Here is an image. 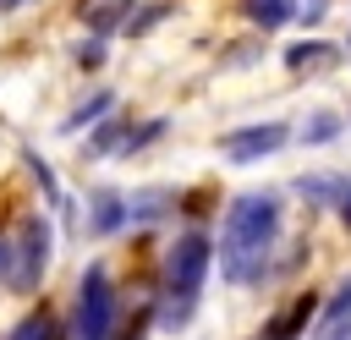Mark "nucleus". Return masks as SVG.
<instances>
[{
  "mask_svg": "<svg viewBox=\"0 0 351 340\" xmlns=\"http://www.w3.org/2000/svg\"><path fill=\"white\" fill-rule=\"evenodd\" d=\"M11 5H27V0H11Z\"/></svg>",
  "mask_w": 351,
  "mask_h": 340,
  "instance_id": "obj_18",
  "label": "nucleus"
},
{
  "mask_svg": "<svg viewBox=\"0 0 351 340\" xmlns=\"http://www.w3.org/2000/svg\"><path fill=\"white\" fill-rule=\"evenodd\" d=\"M132 214H126V197L121 192H93L88 197V230L93 236H110V230H121Z\"/></svg>",
  "mask_w": 351,
  "mask_h": 340,
  "instance_id": "obj_9",
  "label": "nucleus"
},
{
  "mask_svg": "<svg viewBox=\"0 0 351 340\" xmlns=\"http://www.w3.org/2000/svg\"><path fill=\"white\" fill-rule=\"evenodd\" d=\"M77 60H82V66H99V60H104V44H99V38H93V44L82 38V44H77Z\"/></svg>",
  "mask_w": 351,
  "mask_h": 340,
  "instance_id": "obj_15",
  "label": "nucleus"
},
{
  "mask_svg": "<svg viewBox=\"0 0 351 340\" xmlns=\"http://www.w3.org/2000/svg\"><path fill=\"white\" fill-rule=\"evenodd\" d=\"M49 225H44V214H22V225H16V236H11V291H38V280H44V269H49Z\"/></svg>",
  "mask_w": 351,
  "mask_h": 340,
  "instance_id": "obj_4",
  "label": "nucleus"
},
{
  "mask_svg": "<svg viewBox=\"0 0 351 340\" xmlns=\"http://www.w3.org/2000/svg\"><path fill=\"white\" fill-rule=\"evenodd\" d=\"M0 280H11V236H0Z\"/></svg>",
  "mask_w": 351,
  "mask_h": 340,
  "instance_id": "obj_16",
  "label": "nucleus"
},
{
  "mask_svg": "<svg viewBox=\"0 0 351 340\" xmlns=\"http://www.w3.org/2000/svg\"><path fill=\"white\" fill-rule=\"evenodd\" d=\"M77 11L93 33H121L126 16H132V0H77Z\"/></svg>",
  "mask_w": 351,
  "mask_h": 340,
  "instance_id": "obj_10",
  "label": "nucleus"
},
{
  "mask_svg": "<svg viewBox=\"0 0 351 340\" xmlns=\"http://www.w3.org/2000/svg\"><path fill=\"white\" fill-rule=\"evenodd\" d=\"M280 219H285V203L280 192H241L225 214V230H219V274L230 285H252L263 280V263L280 241Z\"/></svg>",
  "mask_w": 351,
  "mask_h": 340,
  "instance_id": "obj_1",
  "label": "nucleus"
},
{
  "mask_svg": "<svg viewBox=\"0 0 351 340\" xmlns=\"http://www.w3.org/2000/svg\"><path fill=\"white\" fill-rule=\"evenodd\" d=\"M115 335V285L104 263H88L82 285H77V329L71 340H110Z\"/></svg>",
  "mask_w": 351,
  "mask_h": 340,
  "instance_id": "obj_3",
  "label": "nucleus"
},
{
  "mask_svg": "<svg viewBox=\"0 0 351 340\" xmlns=\"http://www.w3.org/2000/svg\"><path fill=\"white\" fill-rule=\"evenodd\" d=\"M313 318H318V296L313 291H302V296H291L252 340H307V329H313Z\"/></svg>",
  "mask_w": 351,
  "mask_h": 340,
  "instance_id": "obj_6",
  "label": "nucleus"
},
{
  "mask_svg": "<svg viewBox=\"0 0 351 340\" xmlns=\"http://www.w3.org/2000/svg\"><path fill=\"white\" fill-rule=\"evenodd\" d=\"M307 340H351V280H340V285H335V296L318 307V318H313Z\"/></svg>",
  "mask_w": 351,
  "mask_h": 340,
  "instance_id": "obj_8",
  "label": "nucleus"
},
{
  "mask_svg": "<svg viewBox=\"0 0 351 340\" xmlns=\"http://www.w3.org/2000/svg\"><path fill=\"white\" fill-rule=\"evenodd\" d=\"M5 340H60V335H55V318H49V313H27Z\"/></svg>",
  "mask_w": 351,
  "mask_h": 340,
  "instance_id": "obj_13",
  "label": "nucleus"
},
{
  "mask_svg": "<svg viewBox=\"0 0 351 340\" xmlns=\"http://www.w3.org/2000/svg\"><path fill=\"white\" fill-rule=\"evenodd\" d=\"M335 132H340V115H329V110H318V115H313V121L302 126V143H329Z\"/></svg>",
  "mask_w": 351,
  "mask_h": 340,
  "instance_id": "obj_14",
  "label": "nucleus"
},
{
  "mask_svg": "<svg viewBox=\"0 0 351 340\" xmlns=\"http://www.w3.org/2000/svg\"><path fill=\"white\" fill-rule=\"evenodd\" d=\"M285 66H291L296 77H329V71L340 66V44H329V38H296V44L285 49Z\"/></svg>",
  "mask_w": 351,
  "mask_h": 340,
  "instance_id": "obj_7",
  "label": "nucleus"
},
{
  "mask_svg": "<svg viewBox=\"0 0 351 340\" xmlns=\"http://www.w3.org/2000/svg\"><path fill=\"white\" fill-rule=\"evenodd\" d=\"M285 143H291V126H285V121H258V126L225 132V137H219V154H225L230 165H258V159L280 154Z\"/></svg>",
  "mask_w": 351,
  "mask_h": 340,
  "instance_id": "obj_5",
  "label": "nucleus"
},
{
  "mask_svg": "<svg viewBox=\"0 0 351 340\" xmlns=\"http://www.w3.org/2000/svg\"><path fill=\"white\" fill-rule=\"evenodd\" d=\"M241 16L269 33V27H285L291 16H302V0H241Z\"/></svg>",
  "mask_w": 351,
  "mask_h": 340,
  "instance_id": "obj_11",
  "label": "nucleus"
},
{
  "mask_svg": "<svg viewBox=\"0 0 351 340\" xmlns=\"http://www.w3.org/2000/svg\"><path fill=\"white\" fill-rule=\"evenodd\" d=\"M208 263H214V241L203 230H186L165 247V263H159V291H154V318L165 335L186 329L197 302H203V280H208Z\"/></svg>",
  "mask_w": 351,
  "mask_h": 340,
  "instance_id": "obj_2",
  "label": "nucleus"
},
{
  "mask_svg": "<svg viewBox=\"0 0 351 340\" xmlns=\"http://www.w3.org/2000/svg\"><path fill=\"white\" fill-rule=\"evenodd\" d=\"M110 104H115V93H110V88H99V93H93L88 104H77V110H71V115L60 121V132H82V126H88V121H99V115H104Z\"/></svg>",
  "mask_w": 351,
  "mask_h": 340,
  "instance_id": "obj_12",
  "label": "nucleus"
},
{
  "mask_svg": "<svg viewBox=\"0 0 351 340\" xmlns=\"http://www.w3.org/2000/svg\"><path fill=\"white\" fill-rule=\"evenodd\" d=\"M335 208H340V219H346V225H351V181H346V186H340V203H335Z\"/></svg>",
  "mask_w": 351,
  "mask_h": 340,
  "instance_id": "obj_17",
  "label": "nucleus"
}]
</instances>
